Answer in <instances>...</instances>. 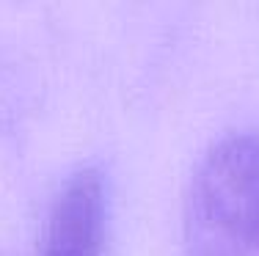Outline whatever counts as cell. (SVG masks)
<instances>
[{
  "label": "cell",
  "instance_id": "1",
  "mask_svg": "<svg viewBox=\"0 0 259 256\" xmlns=\"http://www.w3.org/2000/svg\"><path fill=\"white\" fill-rule=\"evenodd\" d=\"M185 256H259V135H229L201 157L182 212Z\"/></svg>",
  "mask_w": 259,
  "mask_h": 256
},
{
  "label": "cell",
  "instance_id": "2",
  "mask_svg": "<svg viewBox=\"0 0 259 256\" xmlns=\"http://www.w3.org/2000/svg\"><path fill=\"white\" fill-rule=\"evenodd\" d=\"M102 242L105 182L97 168H80L53 204L41 256H102Z\"/></svg>",
  "mask_w": 259,
  "mask_h": 256
}]
</instances>
